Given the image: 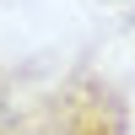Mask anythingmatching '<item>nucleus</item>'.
Here are the masks:
<instances>
[{
	"label": "nucleus",
	"instance_id": "2",
	"mask_svg": "<svg viewBox=\"0 0 135 135\" xmlns=\"http://www.w3.org/2000/svg\"><path fill=\"white\" fill-rule=\"evenodd\" d=\"M16 119H22V103H16V76H11V70H0V135H11V130H16Z\"/></svg>",
	"mask_w": 135,
	"mask_h": 135
},
{
	"label": "nucleus",
	"instance_id": "1",
	"mask_svg": "<svg viewBox=\"0 0 135 135\" xmlns=\"http://www.w3.org/2000/svg\"><path fill=\"white\" fill-rule=\"evenodd\" d=\"M32 135H135V108L124 81H114L97 65L65 70L38 103L27 108Z\"/></svg>",
	"mask_w": 135,
	"mask_h": 135
},
{
	"label": "nucleus",
	"instance_id": "3",
	"mask_svg": "<svg viewBox=\"0 0 135 135\" xmlns=\"http://www.w3.org/2000/svg\"><path fill=\"white\" fill-rule=\"evenodd\" d=\"M11 135H32V119H27V108H22V119H16V130Z\"/></svg>",
	"mask_w": 135,
	"mask_h": 135
}]
</instances>
